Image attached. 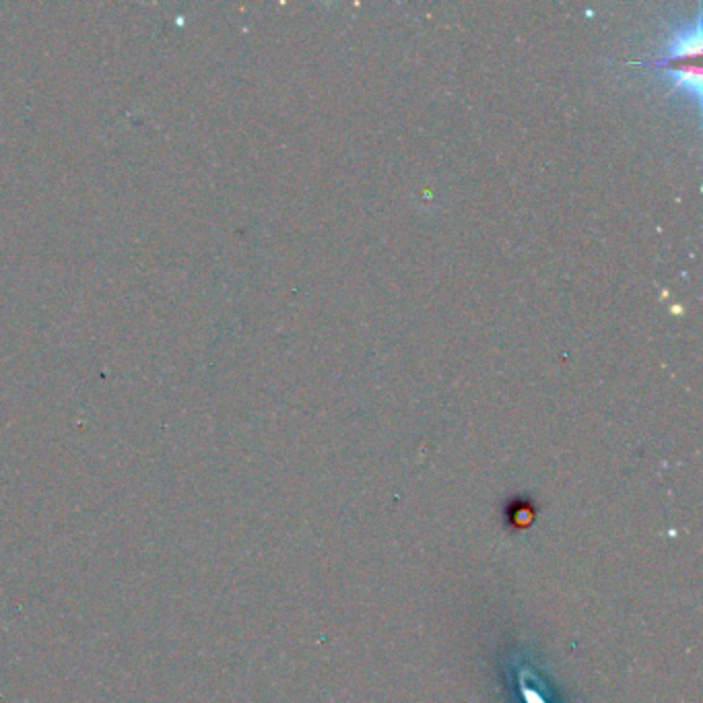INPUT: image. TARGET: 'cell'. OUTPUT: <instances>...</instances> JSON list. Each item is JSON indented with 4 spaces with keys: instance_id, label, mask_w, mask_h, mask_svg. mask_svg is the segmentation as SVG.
<instances>
[{
    "instance_id": "6da1fadb",
    "label": "cell",
    "mask_w": 703,
    "mask_h": 703,
    "mask_svg": "<svg viewBox=\"0 0 703 703\" xmlns=\"http://www.w3.org/2000/svg\"><path fill=\"white\" fill-rule=\"evenodd\" d=\"M700 50H702V20L698 15L691 25H683L681 29L670 34L663 59L650 60L648 64L670 71L677 78V85H681L684 91L691 94L700 103L702 98V69L698 64Z\"/></svg>"
},
{
    "instance_id": "7a4b0ae2",
    "label": "cell",
    "mask_w": 703,
    "mask_h": 703,
    "mask_svg": "<svg viewBox=\"0 0 703 703\" xmlns=\"http://www.w3.org/2000/svg\"><path fill=\"white\" fill-rule=\"evenodd\" d=\"M522 693H525V698H527V703H545L543 702V698L536 693V691H532V689H528L527 684L522 683Z\"/></svg>"
}]
</instances>
